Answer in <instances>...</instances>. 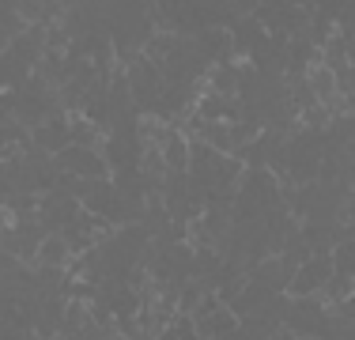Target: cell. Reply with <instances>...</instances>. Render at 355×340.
Listing matches in <instances>:
<instances>
[{
	"label": "cell",
	"mask_w": 355,
	"mask_h": 340,
	"mask_svg": "<svg viewBox=\"0 0 355 340\" xmlns=\"http://www.w3.org/2000/svg\"><path fill=\"white\" fill-rule=\"evenodd\" d=\"M64 242L61 238H46V242H42V261H49V265H57V261H64Z\"/></svg>",
	"instance_id": "6da1fadb"
}]
</instances>
